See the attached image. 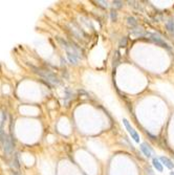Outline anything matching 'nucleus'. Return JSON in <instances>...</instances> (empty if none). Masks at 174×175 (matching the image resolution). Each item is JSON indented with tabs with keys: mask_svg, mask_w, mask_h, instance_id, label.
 I'll list each match as a JSON object with an SVG mask.
<instances>
[{
	"mask_svg": "<svg viewBox=\"0 0 174 175\" xmlns=\"http://www.w3.org/2000/svg\"><path fill=\"white\" fill-rule=\"evenodd\" d=\"M57 40L62 45V47L66 50V55H67L69 63L74 64V65H77L78 62H79V59L82 58V50H81V48H79L77 45H75L73 43L67 42L66 40H64V39H62L60 37H58Z\"/></svg>",
	"mask_w": 174,
	"mask_h": 175,
	"instance_id": "1",
	"label": "nucleus"
},
{
	"mask_svg": "<svg viewBox=\"0 0 174 175\" xmlns=\"http://www.w3.org/2000/svg\"><path fill=\"white\" fill-rule=\"evenodd\" d=\"M34 69L36 70V73L40 76V77H42L44 80H46L47 82H50V83H53V84H59L60 83V81H59V79L57 78V76L56 75H54L52 71H49L48 69H41V68H36V67H34Z\"/></svg>",
	"mask_w": 174,
	"mask_h": 175,
	"instance_id": "2",
	"label": "nucleus"
},
{
	"mask_svg": "<svg viewBox=\"0 0 174 175\" xmlns=\"http://www.w3.org/2000/svg\"><path fill=\"white\" fill-rule=\"evenodd\" d=\"M14 147H15V141H14V137H13L12 133H11L9 136L6 135L5 141L3 143V148H4L5 153L6 154H11L13 152V150H14Z\"/></svg>",
	"mask_w": 174,
	"mask_h": 175,
	"instance_id": "3",
	"label": "nucleus"
},
{
	"mask_svg": "<svg viewBox=\"0 0 174 175\" xmlns=\"http://www.w3.org/2000/svg\"><path fill=\"white\" fill-rule=\"evenodd\" d=\"M123 123H124L126 129L128 130L129 134L131 135V138H133L135 143H140V135H139V133L131 127V125H130V123L128 122V120H127V119H124V120H123Z\"/></svg>",
	"mask_w": 174,
	"mask_h": 175,
	"instance_id": "4",
	"label": "nucleus"
},
{
	"mask_svg": "<svg viewBox=\"0 0 174 175\" xmlns=\"http://www.w3.org/2000/svg\"><path fill=\"white\" fill-rule=\"evenodd\" d=\"M149 36H150L151 41H153V42L156 43L157 45H160V46H162V47H165V48H167V49H170L169 45H168L158 35H156V34H149Z\"/></svg>",
	"mask_w": 174,
	"mask_h": 175,
	"instance_id": "5",
	"label": "nucleus"
},
{
	"mask_svg": "<svg viewBox=\"0 0 174 175\" xmlns=\"http://www.w3.org/2000/svg\"><path fill=\"white\" fill-rule=\"evenodd\" d=\"M141 150L147 157H150L152 155V149L147 143H142L141 144Z\"/></svg>",
	"mask_w": 174,
	"mask_h": 175,
	"instance_id": "6",
	"label": "nucleus"
},
{
	"mask_svg": "<svg viewBox=\"0 0 174 175\" xmlns=\"http://www.w3.org/2000/svg\"><path fill=\"white\" fill-rule=\"evenodd\" d=\"M160 161H161V163H162L163 165H165L168 169L172 170V169L174 168L173 162H172L171 159H169L168 157H166V156H161V157H160Z\"/></svg>",
	"mask_w": 174,
	"mask_h": 175,
	"instance_id": "7",
	"label": "nucleus"
},
{
	"mask_svg": "<svg viewBox=\"0 0 174 175\" xmlns=\"http://www.w3.org/2000/svg\"><path fill=\"white\" fill-rule=\"evenodd\" d=\"M153 166H154V168L158 171V172H163V164L157 159V158H153Z\"/></svg>",
	"mask_w": 174,
	"mask_h": 175,
	"instance_id": "8",
	"label": "nucleus"
},
{
	"mask_svg": "<svg viewBox=\"0 0 174 175\" xmlns=\"http://www.w3.org/2000/svg\"><path fill=\"white\" fill-rule=\"evenodd\" d=\"M166 27H167L168 32H169V33H171V34L174 36V21H172V20H169V21L166 23Z\"/></svg>",
	"mask_w": 174,
	"mask_h": 175,
	"instance_id": "9",
	"label": "nucleus"
},
{
	"mask_svg": "<svg viewBox=\"0 0 174 175\" xmlns=\"http://www.w3.org/2000/svg\"><path fill=\"white\" fill-rule=\"evenodd\" d=\"M127 24L131 27H135L137 25V22H136V19L134 17H128L127 18Z\"/></svg>",
	"mask_w": 174,
	"mask_h": 175,
	"instance_id": "10",
	"label": "nucleus"
},
{
	"mask_svg": "<svg viewBox=\"0 0 174 175\" xmlns=\"http://www.w3.org/2000/svg\"><path fill=\"white\" fill-rule=\"evenodd\" d=\"M13 164H14V166H15L17 169H19L20 165H19V154H18V153H16V154L14 155V161H13Z\"/></svg>",
	"mask_w": 174,
	"mask_h": 175,
	"instance_id": "11",
	"label": "nucleus"
},
{
	"mask_svg": "<svg viewBox=\"0 0 174 175\" xmlns=\"http://www.w3.org/2000/svg\"><path fill=\"white\" fill-rule=\"evenodd\" d=\"M5 137H6V134L4 133V131L2 130V128L0 127V144L3 145V143L5 141Z\"/></svg>",
	"mask_w": 174,
	"mask_h": 175,
	"instance_id": "12",
	"label": "nucleus"
},
{
	"mask_svg": "<svg viewBox=\"0 0 174 175\" xmlns=\"http://www.w3.org/2000/svg\"><path fill=\"white\" fill-rule=\"evenodd\" d=\"M112 3H113V6H114L115 8H122V7H123V2H122V1L114 0Z\"/></svg>",
	"mask_w": 174,
	"mask_h": 175,
	"instance_id": "13",
	"label": "nucleus"
},
{
	"mask_svg": "<svg viewBox=\"0 0 174 175\" xmlns=\"http://www.w3.org/2000/svg\"><path fill=\"white\" fill-rule=\"evenodd\" d=\"M127 46V38L124 37L121 41H120V47H126Z\"/></svg>",
	"mask_w": 174,
	"mask_h": 175,
	"instance_id": "14",
	"label": "nucleus"
},
{
	"mask_svg": "<svg viewBox=\"0 0 174 175\" xmlns=\"http://www.w3.org/2000/svg\"><path fill=\"white\" fill-rule=\"evenodd\" d=\"M110 17H111V20L112 21H116V18H117V14L115 11H111L110 12Z\"/></svg>",
	"mask_w": 174,
	"mask_h": 175,
	"instance_id": "15",
	"label": "nucleus"
},
{
	"mask_svg": "<svg viewBox=\"0 0 174 175\" xmlns=\"http://www.w3.org/2000/svg\"><path fill=\"white\" fill-rule=\"evenodd\" d=\"M145 173H146V175H154V172L152 171V169L151 168H146L145 169Z\"/></svg>",
	"mask_w": 174,
	"mask_h": 175,
	"instance_id": "16",
	"label": "nucleus"
},
{
	"mask_svg": "<svg viewBox=\"0 0 174 175\" xmlns=\"http://www.w3.org/2000/svg\"><path fill=\"white\" fill-rule=\"evenodd\" d=\"M170 175H174V172H170Z\"/></svg>",
	"mask_w": 174,
	"mask_h": 175,
	"instance_id": "17",
	"label": "nucleus"
}]
</instances>
